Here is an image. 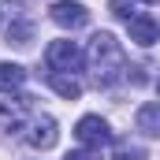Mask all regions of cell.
I'll use <instances>...</instances> for the list:
<instances>
[{"mask_svg": "<svg viewBox=\"0 0 160 160\" xmlns=\"http://www.w3.org/2000/svg\"><path fill=\"white\" fill-rule=\"evenodd\" d=\"M89 60H93V82L97 86H116L127 75V52L108 30L93 34L89 41Z\"/></svg>", "mask_w": 160, "mask_h": 160, "instance_id": "6da1fadb", "label": "cell"}, {"mask_svg": "<svg viewBox=\"0 0 160 160\" xmlns=\"http://www.w3.org/2000/svg\"><path fill=\"white\" fill-rule=\"evenodd\" d=\"M45 63H48L52 75H67V71H82L86 56H82V48L75 41H52L45 48Z\"/></svg>", "mask_w": 160, "mask_h": 160, "instance_id": "7a4b0ae2", "label": "cell"}, {"mask_svg": "<svg viewBox=\"0 0 160 160\" xmlns=\"http://www.w3.org/2000/svg\"><path fill=\"white\" fill-rule=\"evenodd\" d=\"M75 138H78L86 149H104V145H112V142H116L112 127L101 119V116H82V119L75 123Z\"/></svg>", "mask_w": 160, "mask_h": 160, "instance_id": "3957f363", "label": "cell"}, {"mask_svg": "<svg viewBox=\"0 0 160 160\" xmlns=\"http://www.w3.org/2000/svg\"><path fill=\"white\" fill-rule=\"evenodd\" d=\"M48 15H52V22L63 26V30H82V26L89 22V11L82 8L78 0H56V4L48 8Z\"/></svg>", "mask_w": 160, "mask_h": 160, "instance_id": "277c9868", "label": "cell"}, {"mask_svg": "<svg viewBox=\"0 0 160 160\" xmlns=\"http://www.w3.org/2000/svg\"><path fill=\"white\" fill-rule=\"evenodd\" d=\"M56 138H60V130H56V119H52V116H34V119H30L26 142H30L34 149H52Z\"/></svg>", "mask_w": 160, "mask_h": 160, "instance_id": "5b68a950", "label": "cell"}, {"mask_svg": "<svg viewBox=\"0 0 160 160\" xmlns=\"http://www.w3.org/2000/svg\"><path fill=\"white\" fill-rule=\"evenodd\" d=\"M127 30H130V41H138V45H157L160 41V19L153 15H134L130 22H127Z\"/></svg>", "mask_w": 160, "mask_h": 160, "instance_id": "8992f818", "label": "cell"}, {"mask_svg": "<svg viewBox=\"0 0 160 160\" xmlns=\"http://www.w3.org/2000/svg\"><path fill=\"white\" fill-rule=\"evenodd\" d=\"M34 108V97H15V101H0V127L8 130H19V123H22V116Z\"/></svg>", "mask_w": 160, "mask_h": 160, "instance_id": "52a82bcc", "label": "cell"}, {"mask_svg": "<svg viewBox=\"0 0 160 160\" xmlns=\"http://www.w3.org/2000/svg\"><path fill=\"white\" fill-rule=\"evenodd\" d=\"M48 86H52L63 101H78V97H82V86H78L75 75H48Z\"/></svg>", "mask_w": 160, "mask_h": 160, "instance_id": "ba28073f", "label": "cell"}, {"mask_svg": "<svg viewBox=\"0 0 160 160\" xmlns=\"http://www.w3.org/2000/svg\"><path fill=\"white\" fill-rule=\"evenodd\" d=\"M138 130L160 138V104H142L138 108Z\"/></svg>", "mask_w": 160, "mask_h": 160, "instance_id": "9c48e42d", "label": "cell"}, {"mask_svg": "<svg viewBox=\"0 0 160 160\" xmlns=\"http://www.w3.org/2000/svg\"><path fill=\"white\" fill-rule=\"evenodd\" d=\"M26 82V71L19 63H0V93H11Z\"/></svg>", "mask_w": 160, "mask_h": 160, "instance_id": "30bf717a", "label": "cell"}, {"mask_svg": "<svg viewBox=\"0 0 160 160\" xmlns=\"http://www.w3.org/2000/svg\"><path fill=\"white\" fill-rule=\"evenodd\" d=\"M30 34H34L30 22H11V26H8V41H15V45H26Z\"/></svg>", "mask_w": 160, "mask_h": 160, "instance_id": "8fae6325", "label": "cell"}, {"mask_svg": "<svg viewBox=\"0 0 160 160\" xmlns=\"http://www.w3.org/2000/svg\"><path fill=\"white\" fill-rule=\"evenodd\" d=\"M145 153H142V145H127V142H119L116 145V160H142Z\"/></svg>", "mask_w": 160, "mask_h": 160, "instance_id": "7c38bea8", "label": "cell"}, {"mask_svg": "<svg viewBox=\"0 0 160 160\" xmlns=\"http://www.w3.org/2000/svg\"><path fill=\"white\" fill-rule=\"evenodd\" d=\"M112 11L130 22V19H134V0H112Z\"/></svg>", "mask_w": 160, "mask_h": 160, "instance_id": "4fadbf2b", "label": "cell"}, {"mask_svg": "<svg viewBox=\"0 0 160 160\" xmlns=\"http://www.w3.org/2000/svg\"><path fill=\"white\" fill-rule=\"evenodd\" d=\"M63 160H101V149H75V153H67Z\"/></svg>", "mask_w": 160, "mask_h": 160, "instance_id": "5bb4252c", "label": "cell"}, {"mask_svg": "<svg viewBox=\"0 0 160 160\" xmlns=\"http://www.w3.org/2000/svg\"><path fill=\"white\" fill-rule=\"evenodd\" d=\"M157 93H160V82H157Z\"/></svg>", "mask_w": 160, "mask_h": 160, "instance_id": "9a60e30c", "label": "cell"}]
</instances>
